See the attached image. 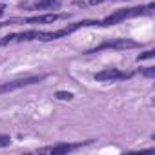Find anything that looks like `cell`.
Masks as SVG:
<instances>
[{"label": "cell", "mask_w": 155, "mask_h": 155, "mask_svg": "<svg viewBox=\"0 0 155 155\" xmlns=\"http://www.w3.org/2000/svg\"><path fill=\"white\" fill-rule=\"evenodd\" d=\"M131 49V48H139V42L135 40H130V38H113V40H106L102 42L101 46H97L95 49L88 51V53H97L101 49Z\"/></svg>", "instance_id": "277c9868"}, {"label": "cell", "mask_w": 155, "mask_h": 155, "mask_svg": "<svg viewBox=\"0 0 155 155\" xmlns=\"http://www.w3.org/2000/svg\"><path fill=\"white\" fill-rule=\"evenodd\" d=\"M133 73H124L117 68H108L102 69L99 73H95V81L97 82H113V81H124V79H131Z\"/></svg>", "instance_id": "3957f363"}, {"label": "cell", "mask_w": 155, "mask_h": 155, "mask_svg": "<svg viewBox=\"0 0 155 155\" xmlns=\"http://www.w3.org/2000/svg\"><path fill=\"white\" fill-rule=\"evenodd\" d=\"M144 77H155V68H150V69H144L142 71Z\"/></svg>", "instance_id": "8fae6325"}, {"label": "cell", "mask_w": 155, "mask_h": 155, "mask_svg": "<svg viewBox=\"0 0 155 155\" xmlns=\"http://www.w3.org/2000/svg\"><path fill=\"white\" fill-rule=\"evenodd\" d=\"M75 95L71 93V91H57L55 93V99H58V101H71Z\"/></svg>", "instance_id": "ba28073f"}, {"label": "cell", "mask_w": 155, "mask_h": 155, "mask_svg": "<svg viewBox=\"0 0 155 155\" xmlns=\"http://www.w3.org/2000/svg\"><path fill=\"white\" fill-rule=\"evenodd\" d=\"M66 15H57V13H46V15H38V17H31L28 18V24H51L58 18H64Z\"/></svg>", "instance_id": "52a82bcc"}, {"label": "cell", "mask_w": 155, "mask_h": 155, "mask_svg": "<svg viewBox=\"0 0 155 155\" xmlns=\"http://www.w3.org/2000/svg\"><path fill=\"white\" fill-rule=\"evenodd\" d=\"M153 9V4L150 6H140V8H126V9H119L115 13H111L110 17H106L104 20H101L97 26H113V24H119L126 18H133V17H139V15H144L148 11Z\"/></svg>", "instance_id": "6da1fadb"}, {"label": "cell", "mask_w": 155, "mask_h": 155, "mask_svg": "<svg viewBox=\"0 0 155 155\" xmlns=\"http://www.w3.org/2000/svg\"><path fill=\"white\" fill-rule=\"evenodd\" d=\"M0 48H2V40H0Z\"/></svg>", "instance_id": "4fadbf2b"}, {"label": "cell", "mask_w": 155, "mask_h": 155, "mask_svg": "<svg viewBox=\"0 0 155 155\" xmlns=\"http://www.w3.org/2000/svg\"><path fill=\"white\" fill-rule=\"evenodd\" d=\"M79 146H82V144H57V146H46V148H40V153H53V155H57V153H68V151H71V150H77Z\"/></svg>", "instance_id": "8992f818"}, {"label": "cell", "mask_w": 155, "mask_h": 155, "mask_svg": "<svg viewBox=\"0 0 155 155\" xmlns=\"http://www.w3.org/2000/svg\"><path fill=\"white\" fill-rule=\"evenodd\" d=\"M22 8H28V9H58L60 2L58 0H31L28 4H22Z\"/></svg>", "instance_id": "5b68a950"}, {"label": "cell", "mask_w": 155, "mask_h": 155, "mask_svg": "<svg viewBox=\"0 0 155 155\" xmlns=\"http://www.w3.org/2000/svg\"><path fill=\"white\" fill-rule=\"evenodd\" d=\"M9 144H11L9 135H0V146H9Z\"/></svg>", "instance_id": "30bf717a"}, {"label": "cell", "mask_w": 155, "mask_h": 155, "mask_svg": "<svg viewBox=\"0 0 155 155\" xmlns=\"http://www.w3.org/2000/svg\"><path fill=\"white\" fill-rule=\"evenodd\" d=\"M153 57H155V49H148V51H144L142 55H139L137 60L142 62V60H146V58H153Z\"/></svg>", "instance_id": "9c48e42d"}, {"label": "cell", "mask_w": 155, "mask_h": 155, "mask_svg": "<svg viewBox=\"0 0 155 155\" xmlns=\"http://www.w3.org/2000/svg\"><path fill=\"white\" fill-rule=\"evenodd\" d=\"M44 79H46V75H33V77H26V79H17V81L4 82V84H0V95H2V93H8V91H13V90H18V88L40 84Z\"/></svg>", "instance_id": "7a4b0ae2"}, {"label": "cell", "mask_w": 155, "mask_h": 155, "mask_svg": "<svg viewBox=\"0 0 155 155\" xmlns=\"http://www.w3.org/2000/svg\"><path fill=\"white\" fill-rule=\"evenodd\" d=\"M4 11H6V6H4V4H0V17L4 15Z\"/></svg>", "instance_id": "7c38bea8"}]
</instances>
